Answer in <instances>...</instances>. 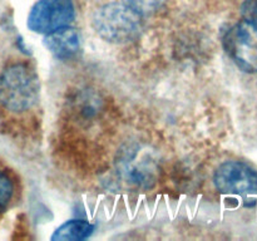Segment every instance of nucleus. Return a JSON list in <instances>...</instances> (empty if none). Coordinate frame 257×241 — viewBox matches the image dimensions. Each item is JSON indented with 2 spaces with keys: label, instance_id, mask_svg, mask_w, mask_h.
I'll use <instances>...</instances> for the list:
<instances>
[{
  "label": "nucleus",
  "instance_id": "f257e3e1",
  "mask_svg": "<svg viewBox=\"0 0 257 241\" xmlns=\"http://www.w3.org/2000/svg\"><path fill=\"white\" fill-rule=\"evenodd\" d=\"M40 82L30 64L14 62L0 69V108L20 114L30 110L39 99Z\"/></svg>",
  "mask_w": 257,
  "mask_h": 241
},
{
  "label": "nucleus",
  "instance_id": "f03ea898",
  "mask_svg": "<svg viewBox=\"0 0 257 241\" xmlns=\"http://www.w3.org/2000/svg\"><path fill=\"white\" fill-rule=\"evenodd\" d=\"M223 48L241 70L257 73V0H246L241 19L223 35Z\"/></svg>",
  "mask_w": 257,
  "mask_h": 241
},
{
  "label": "nucleus",
  "instance_id": "7ed1b4c3",
  "mask_svg": "<svg viewBox=\"0 0 257 241\" xmlns=\"http://www.w3.org/2000/svg\"><path fill=\"white\" fill-rule=\"evenodd\" d=\"M92 24L102 39L113 44L133 42L142 32V17L122 2L98 8L92 17Z\"/></svg>",
  "mask_w": 257,
  "mask_h": 241
},
{
  "label": "nucleus",
  "instance_id": "20e7f679",
  "mask_svg": "<svg viewBox=\"0 0 257 241\" xmlns=\"http://www.w3.org/2000/svg\"><path fill=\"white\" fill-rule=\"evenodd\" d=\"M217 191L226 195L253 198L257 196V171L242 161H226L213 175Z\"/></svg>",
  "mask_w": 257,
  "mask_h": 241
},
{
  "label": "nucleus",
  "instance_id": "39448f33",
  "mask_svg": "<svg viewBox=\"0 0 257 241\" xmlns=\"http://www.w3.org/2000/svg\"><path fill=\"white\" fill-rule=\"evenodd\" d=\"M75 19L73 0H38L30 9L27 25L33 33L49 34Z\"/></svg>",
  "mask_w": 257,
  "mask_h": 241
},
{
  "label": "nucleus",
  "instance_id": "423d86ee",
  "mask_svg": "<svg viewBox=\"0 0 257 241\" xmlns=\"http://www.w3.org/2000/svg\"><path fill=\"white\" fill-rule=\"evenodd\" d=\"M118 172L124 182L138 188H150L157 180L158 166L148 153L138 148L123 151L117 162Z\"/></svg>",
  "mask_w": 257,
  "mask_h": 241
},
{
  "label": "nucleus",
  "instance_id": "0eeeda50",
  "mask_svg": "<svg viewBox=\"0 0 257 241\" xmlns=\"http://www.w3.org/2000/svg\"><path fill=\"white\" fill-rule=\"evenodd\" d=\"M44 45L57 59L72 60L80 52L82 39L79 32L68 25L45 34Z\"/></svg>",
  "mask_w": 257,
  "mask_h": 241
},
{
  "label": "nucleus",
  "instance_id": "6e6552de",
  "mask_svg": "<svg viewBox=\"0 0 257 241\" xmlns=\"http://www.w3.org/2000/svg\"><path fill=\"white\" fill-rule=\"evenodd\" d=\"M95 230V226L87 220H69L62 223L52 235L53 241H80L90 237Z\"/></svg>",
  "mask_w": 257,
  "mask_h": 241
},
{
  "label": "nucleus",
  "instance_id": "1a4fd4ad",
  "mask_svg": "<svg viewBox=\"0 0 257 241\" xmlns=\"http://www.w3.org/2000/svg\"><path fill=\"white\" fill-rule=\"evenodd\" d=\"M15 195V181L10 172L0 167V215L12 205Z\"/></svg>",
  "mask_w": 257,
  "mask_h": 241
},
{
  "label": "nucleus",
  "instance_id": "9d476101",
  "mask_svg": "<svg viewBox=\"0 0 257 241\" xmlns=\"http://www.w3.org/2000/svg\"><path fill=\"white\" fill-rule=\"evenodd\" d=\"M120 2L141 17H147L158 12L167 0H120Z\"/></svg>",
  "mask_w": 257,
  "mask_h": 241
}]
</instances>
